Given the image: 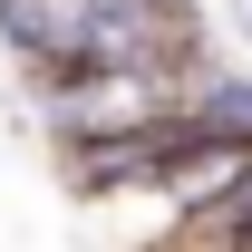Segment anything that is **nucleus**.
Returning a JSON list of instances; mask_svg holds the SVG:
<instances>
[{"label":"nucleus","instance_id":"f257e3e1","mask_svg":"<svg viewBox=\"0 0 252 252\" xmlns=\"http://www.w3.org/2000/svg\"><path fill=\"white\" fill-rule=\"evenodd\" d=\"M223 78V59H126V68H68V78H30L39 88V126L68 146H107V136H136V126L185 117L194 97Z\"/></svg>","mask_w":252,"mask_h":252},{"label":"nucleus","instance_id":"f03ea898","mask_svg":"<svg viewBox=\"0 0 252 252\" xmlns=\"http://www.w3.org/2000/svg\"><path fill=\"white\" fill-rule=\"evenodd\" d=\"M117 10H146V0H0V39L30 78H68V68H88L97 30Z\"/></svg>","mask_w":252,"mask_h":252},{"label":"nucleus","instance_id":"7ed1b4c3","mask_svg":"<svg viewBox=\"0 0 252 252\" xmlns=\"http://www.w3.org/2000/svg\"><path fill=\"white\" fill-rule=\"evenodd\" d=\"M243 233H252V175L223 194V204H204V214H194V223H185L165 252H223V243H243Z\"/></svg>","mask_w":252,"mask_h":252},{"label":"nucleus","instance_id":"20e7f679","mask_svg":"<svg viewBox=\"0 0 252 252\" xmlns=\"http://www.w3.org/2000/svg\"><path fill=\"white\" fill-rule=\"evenodd\" d=\"M194 117L214 126V136H243V146H252V78H243V68H223L214 88L194 97Z\"/></svg>","mask_w":252,"mask_h":252},{"label":"nucleus","instance_id":"39448f33","mask_svg":"<svg viewBox=\"0 0 252 252\" xmlns=\"http://www.w3.org/2000/svg\"><path fill=\"white\" fill-rule=\"evenodd\" d=\"M243 30H252V10H243Z\"/></svg>","mask_w":252,"mask_h":252}]
</instances>
